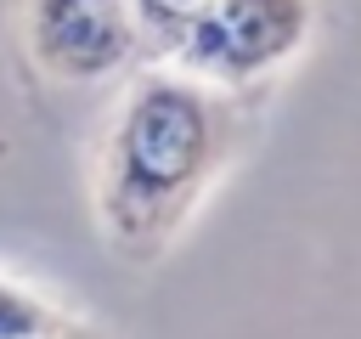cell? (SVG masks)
Instances as JSON below:
<instances>
[{
    "label": "cell",
    "instance_id": "4",
    "mask_svg": "<svg viewBox=\"0 0 361 339\" xmlns=\"http://www.w3.org/2000/svg\"><path fill=\"white\" fill-rule=\"evenodd\" d=\"M68 322H73L68 305H56L39 288H28V282L0 271V339H45V333H56Z\"/></svg>",
    "mask_w": 361,
    "mask_h": 339
},
{
    "label": "cell",
    "instance_id": "5",
    "mask_svg": "<svg viewBox=\"0 0 361 339\" xmlns=\"http://www.w3.org/2000/svg\"><path fill=\"white\" fill-rule=\"evenodd\" d=\"M135 6V23H141V34H147V45L158 51V56H169L175 51V40L214 6V0H130Z\"/></svg>",
    "mask_w": 361,
    "mask_h": 339
},
{
    "label": "cell",
    "instance_id": "6",
    "mask_svg": "<svg viewBox=\"0 0 361 339\" xmlns=\"http://www.w3.org/2000/svg\"><path fill=\"white\" fill-rule=\"evenodd\" d=\"M45 339H102V333H96V328L85 322V316H73L68 328H56V333H45Z\"/></svg>",
    "mask_w": 361,
    "mask_h": 339
},
{
    "label": "cell",
    "instance_id": "2",
    "mask_svg": "<svg viewBox=\"0 0 361 339\" xmlns=\"http://www.w3.org/2000/svg\"><path fill=\"white\" fill-rule=\"evenodd\" d=\"M17 56L45 90H96L135 73L152 45L130 0H17Z\"/></svg>",
    "mask_w": 361,
    "mask_h": 339
},
{
    "label": "cell",
    "instance_id": "3",
    "mask_svg": "<svg viewBox=\"0 0 361 339\" xmlns=\"http://www.w3.org/2000/svg\"><path fill=\"white\" fill-rule=\"evenodd\" d=\"M316 23H322L316 0H214L175 40L169 62L220 90L254 96L288 62L305 56V45L316 40Z\"/></svg>",
    "mask_w": 361,
    "mask_h": 339
},
{
    "label": "cell",
    "instance_id": "1",
    "mask_svg": "<svg viewBox=\"0 0 361 339\" xmlns=\"http://www.w3.org/2000/svg\"><path fill=\"white\" fill-rule=\"evenodd\" d=\"M254 107L175 62L124 73L90 147V220L124 266L164 260L248 153Z\"/></svg>",
    "mask_w": 361,
    "mask_h": 339
}]
</instances>
